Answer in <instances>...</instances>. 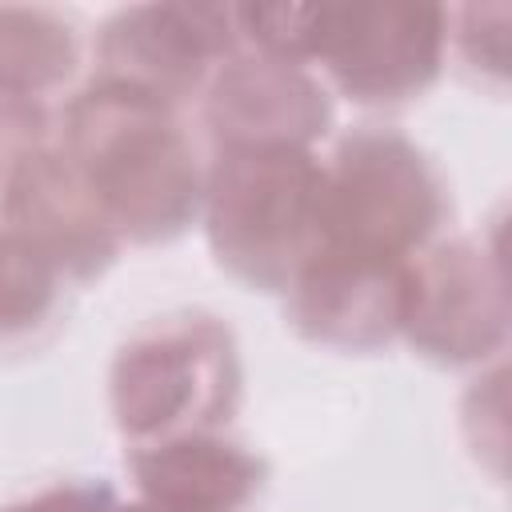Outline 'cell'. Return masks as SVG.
Instances as JSON below:
<instances>
[{
	"label": "cell",
	"instance_id": "ba28073f",
	"mask_svg": "<svg viewBox=\"0 0 512 512\" xmlns=\"http://www.w3.org/2000/svg\"><path fill=\"white\" fill-rule=\"evenodd\" d=\"M212 120L220 132L228 128L232 148H300V140L328 120V108L320 92L292 68H240L220 80Z\"/></svg>",
	"mask_w": 512,
	"mask_h": 512
},
{
	"label": "cell",
	"instance_id": "30bf717a",
	"mask_svg": "<svg viewBox=\"0 0 512 512\" xmlns=\"http://www.w3.org/2000/svg\"><path fill=\"white\" fill-rule=\"evenodd\" d=\"M104 512H172V508H160V504H152V500H144V504H136V508H116V504L108 500Z\"/></svg>",
	"mask_w": 512,
	"mask_h": 512
},
{
	"label": "cell",
	"instance_id": "3957f363",
	"mask_svg": "<svg viewBox=\"0 0 512 512\" xmlns=\"http://www.w3.org/2000/svg\"><path fill=\"white\" fill-rule=\"evenodd\" d=\"M324 172L288 144L232 148L212 184V240L220 260L276 284L320 252Z\"/></svg>",
	"mask_w": 512,
	"mask_h": 512
},
{
	"label": "cell",
	"instance_id": "277c9868",
	"mask_svg": "<svg viewBox=\"0 0 512 512\" xmlns=\"http://www.w3.org/2000/svg\"><path fill=\"white\" fill-rule=\"evenodd\" d=\"M440 216L436 180L396 136H356L324 176L320 248L400 260Z\"/></svg>",
	"mask_w": 512,
	"mask_h": 512
},
{
	"label": "cell",
	"instance_id": "52a82bcc",
	"mask_svg": "<svg viewBox=\"0 0 512 512\" xmlns=\"http://www.w3.org/2000/svg\"><path fill=\"white\" fill-rule=\"evenodd\" d=\"M132 472L144 488V500L172 512H232L248 500L260 476L248 452L204 436L136 452Z\"/></svg>",
	"mask_w": 512,
	"mask_h": 512
},
{
	"label": "cell",
	"instance_id": "5b68a950",
	"mask_svg": "<svg viewBox=\"0 0 512 512\" xmlns=\"http://www.w3.org/2000/svg\"><path fill=\"white\" fill-rule=\"evenodd\" d=\"M232 392V356L212 324L156 328L124 348L116 364V416L132 436L164 432L180 420H216Z\"/></svg>",
	"mask_w": 512,
	"mask_h": 512
},
{
	"label": "cell",
	"instance_id": "8992f818",
	"mask_svg": "<svg viewBox=\"0 0 512 512\" xmlns=\"http://www.w3.org/2000/svg\"><path fill=\"white\" fill-rule=\"evenodd\" d=\"M296 288V312L312 336L340 344H372L384 340L396 324H404L412 268H404L400 260L320 248L296 276Z\"/></svg>",
	"mask_w": 512,
	"mask_h": 512
},
{
	"label": "cell",
	"instance_id": "6da1fadb",
	"mask_svg": "<svg viewBox=\"0 0 512 512\" xmlns=\"http://www.w3.org/2000/svg\"><path fill=\"white\" fill-rule=\"evenodd\" d=\"M68 148L104 220L160 236L196 208L192 148L160 96L104 80L72 104Z\"/></svg>",
	"mask_w": 512,
	"mask_h": 512
},
{
	"label": "cell",
	"instance_id": "9c48e42d",
	"mask_svg": "<svg viewBox=\"0 0 512 512\" xmlns=\"http://www.w3.org/2000/svg\"><path fill=\"white\" fill-rule=\"evenodd\" d=\"M72 64V36L48 12H0V88L36 92Z\"/></svg>",
	"mask_w": 512,
	"mask_h": 512
},
{
	"label": "cell",
	"instance_id": "7a4b0ae2",
	"mask_svg": "<svg viewBox=\"0 0 512 512\" xmlns=\"http://www.w3.org/2000/svg\"><path fill=\"white\" fill-rule=\"evenodd\" d=\"M260 44L284 56H324L356 100H396L424 88L440 60V8H240Z\"/></svg>",
	"mask_w": 512,
	"mask_h": 512
}]
</instances>
